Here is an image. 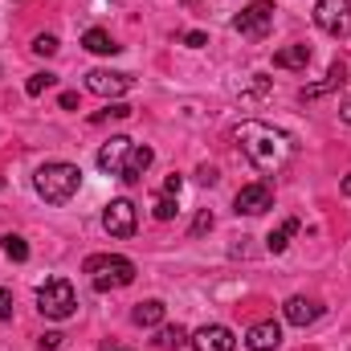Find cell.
I'll return each mask as SVG.
<instances>
[{"instance_id":"6da1fadb","label":"cell","mask_w":351,"mask_h":351,"mask_svg":"<svg viewBox=\"0 0 351 351\" xmlns=\"http://www.w3.org/2000/svg\"><path fill=\"white\" fill-rule=\"evenodd\" d=\"M233 139L241 143V152L250 156V164H254L258 172H282V168L294 160V139H290L286 131L269 127V123H258V119L241 123V127L233 131Z\"/></svg>"},{"instance_id":"7a4b0ae2","label":"cell","mask_w":351,"mask_h":351,"mask_svg":"<svg viewBox=\"0 0 351 351\" xmlns=\"http://www.w3.org/2000/svg\"><path fill=\"white\" fill-rule=\"evenodd\" d=\"M33 188H37V196L45 204H70L74 192L82 188V172L74 164H45L33 176Z\"/></svg>"},{"instance_id":"3957f363","label":"cell","mask_w":351,"mask_h":351,"mask_svg":"<svg viewBox=\"0 0 351 351\" xmlns=\"http://www.w3.org/2000/svg\"><path fill=\"white\" fill-rule=\"evenodd\" d=\"M86 269L90 278H94V290H123V286H131L135 282V262L131 258H119V254H94L86 258Z\"/></svg>"},{"instance_id":"277c9868","label":"cell","mask_w":351,"mask_h":351,"mask_svg":"<svg viewBox=\"0 0 351 351\" xmlns=\"http://www.w3.org/2000/svg\"><path fill=\"white\" fill-rule=\"evenodd\" d=\"M37 311H41L45 319H53V323H66V319L78 311V294H74V286H70L66 278H49V282L37 290Z\"/></svg>"},{"instance_id":"5b68a950","label":"cell","mask_w":351,"mask_h":351,"mask_svg":"<svg viewBox=\"0 0 351 351\" xmlns=\"http://www.w3.org/2000/svg\"><path fill=\"white\" fill-rule=\"evenodd\" d=\"M269 25H274V4L269 0H254V4H245L233 16V29L241 37H250V41H262L265 33H269Z\"/></svg>"},{"instance_id":"8992f818","label":"cell","mask_w":351,"mask_h":351,"mask_svg":"<svg viewBox=\"0 0 351 351\" xmlns=\"http://www.w3.org/2000/svg\"><path fill=\"white\" fill-rule=\"evenodd\" d=\"M315 25L327 37H351V0H319L315 4Z\"/></svg>"},{"instance_id":"52a82bcc","label":"cell","mask_w":351,"mask_h":351,"mask_svg":"<svg viewBox=\"0 0 351 351\" xmlns=\"http://www.w3.org/2000/svg\"><path fill=\"white\" fill-rule=\"evenodd\" d=\"M135 225H139V217H135V204H131L127 196H119V200L106 204V213H102V229H106L110 237L127 241V237H135Z\"/></svg>"},{"instance_id":"ba28073f","label":"cell","mask_w":351,"mask_h":351,"mask_svg":"<svg viewBox=\"0 0 351 351\" xmlns=\"http://www.w3.org/2000/svg\"><path fill=\"white\" fill-rule=\"evenodd\" d=\"M233 208H237V217H241V213H245V217H262V213L274 208V188H269V184H245V188L237 192Z\"/></svg>"},{"instance_id":"9c48e42d","label":"cell","mask_w":351,"mask_h":351,"mask_svg":"<svg viewBox=\"0 0 351 351\" xmlns=\"http://www.w3.org/2000/svg\"><path fill=\"white\" fill-rule=\"evenodd\" d=\"M135 86L131 74H119V70H90L86 74V90L90 94H102V98H119Z\"/></svg>"},{"instance_id":"30bf717a","label":"cell","mask_w":351,"mask_h":351,"mask_svg":"<svg viewBox=\"0 0 351 351\" xmlns=\"http://www.w3.org/2000/svg\"><path fill=\"white\" fill-rule=\"evenodd\" d=\"M131 147H135V143H131L127 135H110V139L98 147V160H94V164H98L106 176H119V172H123V160H127V152H131Z\"/></svg>"},{"instance_id":"8fae6325","label":"cell","mask_w":351,"mask_h":351,"mask_svg":"<svg viewBox=\"0 0 351 351\" xmlns=\"http://www.w3.org/2000/svg\"><path fill=\"white\" fill-rule=\"evenodd\" d=\"M192 348L196 351H233L237 348V335H233L229 327L213 323V327H200V331L192 335Z\"/></svg>"},{"instance_id":"7c38bea8","label":"cell","mask_w":351,"mask_h":351,"mask_svg":"<svg viewBox=\"0 0 351 351\" xmlns=\"http://www.w3.org/2000/svg\"><path fill=\"white\" fill-rule=\"evenodd\" d=\"M282 315H286V323H290V327H311V323L323 315V306H319L315 298H306V294H294V298H286Z\"/></svg>"},{"instance_id":"4fadbf2b","label":"cell","mask_w":351,"mask_h":351,"mask_svg":"<svg viewBox=\"0 0 351 351\" xmlns=\"http://www.w3.org/2000/svg\"><path fill=\"white\" fill-rule=\"evenodd\" d=\"M278 343H282V327L274 319H262V323H254L245 331V348L250 351H278Z\"/></svg>"},{"instance_id":"5bb4252c","label":"cell","mask_w":351,"mask_h":351,"mask_svg":"<svg viewBox=\"0 0 351 351\" xmlns=\"http://www.w3.org/2000/svg\"><path fill=\"white\" fill-rule=\"evenodd\" d=\"M152 160H156V152H152L147 143H135V147L127 152V160H123V172H119V180L139 184V180H143V172L152 168Z\"/></svg>"},{"instance_id":"9a60e30c","label":"cell","mask_w":351,"mask_h":351,"mask_svg":"<svg viewBox=\"0 0 351 351\" xmlns=\"http://www.w3.org/2000/svg\"><path fill=\"white\" fill-rule=\"evenodd\" d=\"M274 66H278V70H306V66H311V45L298 41V45L278 49V53H274Z\"/></svg>"},{"instance_id":"2e32d148","label":"cell","mask_w":351,"mask_h":351,"mask_svg":"<svg viewBox=\"0 0 351 351\" xmlns=\"http://www.w3.org/2000/svg\"><path fill=\"white\" fill-rule=\"evenodd\" d=\"M298 229H302V225H298L294 217H286L278 229H269V237H265V250H269V254H286V245H290V237H294Z\"/></svg>"},{"instance_id":"e0dca14e","label":"cell","mask_w":351,"mask_h":351,"mask_svg":"<svg viewBox=\"0 0 351 351\" xmlns=\"http://www.w3.org/2000/svg\"><path fill=\"white\" fill-rule=\"evenodd\" d=\"M164 315H168V306H164L160 298H147V302H139V306L131 311V319H135L139 327H160V323H164Z\"/></svg>"},{"instance_id":"ac0fdd59","label":"cell","mask_w":351,"mask_h":351,"mask_svg":"<svg viewBox=\"0 0 351 351\" xmlns=\"http://www.w3.org/2000/svg\"><path fill=\"white\" fill-rule=\"evenodd\" d=\"M82 45H86L90 53H119L123 49V45H114V37L106 29H86L82 33Z\"/></svg>"},{"instance_id":"d6986e66","label":"cell","mask_w":351,"mask_h":351,"mask_svg":"<svg viewBox=\"0 0 351 351\" xmlns=\"http://www.w3.org/2000/svg\"><path fill=\"white\" fill-rule=\"evenodd\" d=\"M188 343V331L176 323V327H160V335H156V348H168V351H176V348H184Z\"/></svg>"},{"instance_id":"ffe728a7","label":"cell","mask_w":351,"mask_h":351,"mask_svg":"<svg viewBox=\"0 0 351 351\" xmlns=\"http://www.w3.org/2000/svg\"><path fill=\"white\" fill-rule=\"evenodd\" d=\"M4 254H8L12 262H29V245H25V237L8 233V237H4Z\"/></svg>"},{"instance_id":"44dd1931","label":"cell","mask_w":351,"mask_h":351,"mask_svg":"<svg viewBox=\"0 0 351 351\" xmlns=\"http://www.w3.org/2000/svg\"><path fill=\"white\" fill-rule=\"evenodd\" d=\"M33 53L53 58V53H58V37H53V33H37V37H33Z\"/></svg>"},{"instance_id":"7402d4cb","label":"cell","mask_w":351,"mask_h":351,"mask_svg":"<svg viewBox=\"0 0 351 351\" xmlns=\"http://www.w3.org/2000/svg\"><path fill=\"white\" fill-rule=\"evenodd\" d=\"M102 119H131V106H127V102H110L106 110L90 114V123H102Z\"/></svg>"},{"instance_id":"603a6c76","label":"cell","mask_w":351,"mask_h":351,"mask_svg":"<svg viewBox=\"0 0 351 351\" xmlns=\"http://www.w3.org/2000/svg\"><path fill=\"white\" fill-rule=\"evenodd\" d=\"M49 86H53V74H33V78L25 82V94H29V98H37V94H45Z\"/></svg>"},{"instance_id":"cb8c5ba5","label":"cell","mask_w":351,"mask_h":351,"mask_svg":"<svg viewBox=\"0 0 351 351\" xmlns=\"http://www.w3.org/2000/svg\"><path fill=\"white\" fill-rule=\"evenodd\" d=\"M156 221H172L176 217V196H156Z\"/></svg>"},{"instance_id":"d4e9b609","label":"cell","mask_w":351,"mask_h":351,"mask_svg":"<svg viewBox=\"0 0 351 351\" xmlns=\"http://www.w3.org/2000/svg\"><path fill=\"white\" fill-rule=\"evenodd\" d=\"M343 82H348V66H343V62H331V70H327V86L339 90Z\"/></svg>"},{"instance_id":"484cf974","label":"cell","mask_w":351,"mask_h":351,"mask_svg":"<svg viewBox=\"0 0 351 351\" xmlns=\"http://www.w3.org/2000/svg\"><path fill=\"white\" fill-rule=\"evenodd\" d=\"M180 41H184L188 49H200V45H208V33H200V29H188V33H184Z\"/></svg>"},{"instance_id":"4316f807","label":"cell","mask_w":351,"mask_h":351,"mask_svg":"<svg viewBox=\"0 0 351 351\" xmlns=\"http://www.w3.org/2000/svg\"><path fill=\"white\" fill-rule=\"evenodd\" d=\"M208 229H213V213L204 208V213H196V221H192V233H196V237H204Z\"/></svg>"},{"instance_id":"83f0119b","label":"cell","mask_w":351,"mask_h":351,"mask_svg":"<svg viewBox=\"0 0 351 351\" xmlns=\"http://www.w3.org/2000/svg\"><path fill=\"white\" fill-rule=\"evenodd\" d=\"M0 319H4V323L12 319V294H8L4 286H0Z\"/></svg>"},{"instance_id":"f1b7e54d","label":"cell","mask_w":351,"mask_h":351,"mask_svg":"<svg viewBox=\"0 0 351 351\" xmlns=\"http://www.w3.org/2000/svg\"><path fill=\"white\" fill-rule=\"evenodd\" d=\"M180 188H184V176H168V184H164V196H180Z\"/></svg>"},{"instance_id":"f546056e","label":"cell","mask_w":351,"mask_h":351,"mask_svg":"<svg viewBox=\"0 0 351 351\" xmlns=\"http://www.w3.org/2000/svg\"><path fill=\"white\" fill-rule=\"evenodd\" d=\"M196 180H200V184H217V180H221V176H217V168H208V164H204V168H200V172H196Z\"/></svg>"},{"instance_id":"4dcf8cb0","label":"cell","mask_w":351,"mask_h":351,"mask_svg":"<svg viewBox=\"0 0 351 351\" xmlns=\"http://www.w3.org/2000/svg\"><path fill=\"white\" fill-rule=\"evenodd\" d=\"M41 348H45V351L62 348V335H58V331H49V335H41Z\"/></svg>"},{"instance_id":"1f68e13d","label":"cell","mask_w":351,"mask_h":351,"mask_svg":"<svg viewBox=\"0 0 351 351\" xmlns=\"http://www.w3.org/2000/svg\"><path fill=\"white\" fill-rule=\"evenodd\" d=\"M62 106H66V110H74V106H78V94H74V90H66V94H62Z\"/></svg>"},{"instance_id":"d6a6232c","label":"cell","mask_w":351,"mask_h":351,"mask_svg":"<svg viewBox=\"0 0 351 351\" xmlns=\"http://www.w3.org/2000/svg\"><path fill=\"white\" fill-rule=\"evenodd\" d=\"M339 119H343V123H351V98L343 102V106H339Z\"/></svg>"},{"instance_id":"836d02e7","label":"cell","mask_w":351,"mask_h":351,"mask_svg":"<svg viewBox=\"0 0 351 351\" xmlns=\"http://www.w3.org/2000/svg\"><path fill=\"white\" fill-rule=\"evenodd\" d=\"M343 192H348V196H351V176H348V180H343Z\"/></svg>"},{"instance_id":"e575fe53","label":"cell","mask_w":351,"mask_h":351,"mask_svg":"<svg viewBox=\"0 0 351 351\" xmlns=\"http://www.w3.org/2000/svg\"><path fill=\"white\" fill-rule=\"evenodd\" d=\"M0 188H4V176H0Z\"/></svg>"}]
</instances>
